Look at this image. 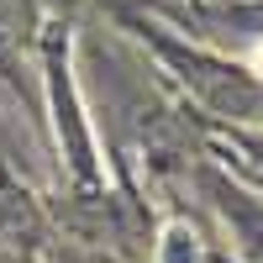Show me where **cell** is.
<instances>
[{
  "label": "cell",
  "instance_id": "cell-1",
  "mask_svg": "<svg viewBox=\"0 0 263 263\" xmlns=\"http://www.w3.org/2000/svg\"><path fill=\"white\" fill-rule=\"evenodd\" d=\"M248 63H253V74H263V42L253 48V58H248Z\"/></svg>",
  "mask_w": 263,
  "mask_h": 263
}]
</instances>
